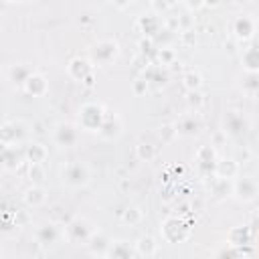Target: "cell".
<instances>
[{"mask_svg":"<svg viewBox=\"0 0 259 259\" xmlns=\"http://www.w3.org/2000/svg\"><path fill=\"white\" fill-rule=\"evenodd\" d=\"M28 123L22 119H10L0 125V150L18 148L28 144Z\"/></svg>","mask_w":259,"mask_h":259,"instance_id":"cell-1","label":"cell"},{"mask_svg":"<svg viewBox=\"0 0 259 259\" xmlns=\"http://www.w3.org/2000/svg\"><path fill=\"white\" fill-rule=\"evenodd\" d=\"M61 180L67 188L71 190H79V188H85L89 182H91V168L81 162V160H73L69 164L63 166L61 170Z\"/></svg>","mask_w":259,"mask_h":259,"instance_id":"cell-2","label":"cell"},{"mask_svg":"<svg viewBox=\"0 0 259 259\" xmlns=\"http://www.w3.org/2000/svg\"><path fill=\"white\" fill-rule=\"evenodd\" d=\"M105 107L101 103H95V101H87L79 107L77 111V127L83 130V132H95L101 127L103 123V117H105Z\"/></svg>","mask_w":259,"mask_h":259,"instance_id":"cell-3","label":"cell"},{"mask_svg":"<svg viewBox=\"0 0 259 259\" xmlns=\"http://www.w3.org/2000/svg\"><path fill=\"white\" fill-rule=\"evenodd\" d=\"M119 57V45L113 38H101L91 47L89 61L93 67H107Z\"/></svg>","mask_w":259,"mask_h":259,"instance_id":"cell-4","label":"cell"},{"mask_svg":"<svg viewBox=\"0 0 259 259\" xmlns=\"http://www.w3.org/2000/svg\"><path fill=\"white\" fill-rule=\"evenodd\" d=\"M97 229L93 227V223L87 217H75L73 221L67 223V227L63 229V237H67L69 243L75 245H87V241L91 239V235Z\"/></svg>","mask_w":259,"mask_h":259,"instance_id":"cell-5","label":"cell"},{"mask_svg":"<svg viewBox=\"0 0 259 259\" xmlns=\"http://www.w3.org/2000/svg\"><path fill=\"white\" fill-rule=\"evenodd\" d=\"M259 194V184L253 176H237L233 180V190H231V196L241 202V204H251L255 202Z\"/></svg>","mask_w":259,"mask_h":259,"instance_id":"cell-6","label":"cell"},{"mask_svg":"<svg viewBox=\"0 0 259 259\" xmlns=\"http://www.w3.org/2000/svg\"><path fill=\"white\" fill-rule=\"evenodd\" d=\"M51 136H53V144L57 148L67 150V148L77 146V142H79V127L75 123H71V121H59V123H55Z\"/></svg>","mask_w":259,"mask_h":259,"instance_id":"cell-7","label":"cell"},{"mask_svg":"<svg viewBox=\"0 0 259 259\" xmlns=\"http://www.w3.org/2000/svg\"><path fill=\"white\" fill-rule=\"evenodd\" d=\"M160 231H162V237L168 243H182V241H186L190 237V225L184 219H178V217L166 219L162 223Z\"/></svg>","mask_w":259,"mask_h":259,"instance_id":"cell-8","label":"cell"},{"mask_svg":"<svg viewBox=\"0 0 259 259\" xmlns=\"http://www.w3.org/2000/svg\"><path fill=\"white\" fill-rule=\"evenodd\" d=\"M63 237V229L53 223V221H45L34 229V241L40 247H53L55 243H59Z\"/></svg>","mask_w":259,"mask_h":259,"instance_id":"cell-9","label":"cell"},{"mask_svg":"<svg viewBox=\"0 0 259 259\" xmlns=\"http://www.w3.org/2000/svg\"><path fill=\"white\" fill-rule=\"evenodd\" d=\"M249 130V119L241 111H227L225 121H223V134L231 138L245 136Z\"/></svg>","mask_w":259,"mask_h":259,"instance_id":"cell-10","label":"cell"},{"mask_svg":"<svg viewBox=\"0 0 259 259\" xmlns=\"http://www.w3.org/2000/svg\"><path fill=\"white\" fill-rule=\"evenodd\" d=\"M121 130H123V123H121L119 115L107 111L105 117H103L101 127L97 130V134H99L101 140H105V142H113V140H117V138L121 136Z\"/></svg>","mask_w":259,"mask_h":259,"instance_id":"cell-11","label":"cell"},{"mask_svg":"<svg viewBox=\"0 0 259 259\" xmlns=\"http://www.w3.org/2000/svg\"><path fill=\"white\" fill-rule=\"evenodd\" d=\"M255 30H257V22L249 14H241L233 20V34H235V38H239L243 42L251 40L255 36Z\"/></svg>","mask_w":259,"mask_h":259,"instance_id":"cell-12","label":"cell"},{"mask_svg":"<svg viewBox=\"0 0 259 259\" xmlns=\"http://www.w3.org/2000/svg\"><path fill=\"white\" fill-rule=\"evenodd\" d=\"M253 239H255V227L239 225V227H233L229 231V247L243 249V247L253 245Z\"/></svg>","mask_w":259,"mask_h":259,"instance_id":"cell-13","label":"cell"},{"mask_svg":"<svg viewBox=\"0 0 259 259\" xmlns=\"http://www.w3.org/2000/svg\"><path fill=\"white\" fill-rule=\"evenodd\" d=\"M174 127H176V134L178 136H184V138H190V136H196L202 127L200 119L196 113H184L180 115L176 121H174Z\"/></svg>","mask_w":259,"mask_h":259,"instance_id":"cell-14","label":"cell"},{"mask_svg":"<svg viewBox=\"0 0 259 259\" xmlns=\"http://www.w3.org/2000/svg\"><path fill=\"white\" fill-rule=\"evenodd\" d=\"M136 28H138L146 38H152V36H156V34L160 32V28H162V18H160V14H156V12L144 14V16H140V18L136 20Z\"/></svg>","mask_w":259,"mask_h":259,"instance_id":"cell-15","label":"cell"},{"mask_svg":"<svg viewBox=\"0 0 259 259\" xmlns=\"http://www.w3.org/2000/svg\"><path fill=\"white\" fill-rule=\"evenodd\" d=\"M67 73H69L71 79L83 83V79L89 73H93V65H91V61L87 57H73L69 61V65H67Z\"/></svg>","mask_w":259,"mask_h":259,"instance_id":"cell-16","label":"cell"},{"mask_svg":"<svg viewBox=\"0 0 259 259\" xmlns=\"http://www.w3.org/2000/svg\"><path fill=\"white\" fill-rule=\"evenodd\" d=\"M111 237L107 235V233H103V231H95L93 235H91V239L87 241V249H89V253L93 255V257H105L107 255V249H109V245H111Z\"/></svg>","mask_w":259,"mask_h":259,"instance_id":"cell-17","label":"cell"},{"mask_svg":"<svg viewBox=\"0 0 259 259\" xmlns=\"http://www.w3.org/2000/svg\"><path fill=\"white\" fill-rule=\"evenodd\" d=\"M22 91H24L26 95H30V97H45L47 91H49V81H47L45 75L32 73V75L26 79V83L22 85Z\"/></svg>","mask_w":259,"mask_h":259,"instance_id":"cell-18","label":"cell"},{"mask_svg":"<svg viewBox=\"0 0 259 259\" xmlns=\"http://www.w3.org/2000/svg\"><path fill=\"white\" fill-rule=\"evenodd\" d=\"M212 176L223 180H235L239 176V162L235 158H219L214 164Z\"/></svg>","mask_w":259,"mask_h":259,"instance_id":"cell-19","label":"cell"},{"mask_svg":"<svg viewBox=\"0 0 259 259\" xmlns=\"http://www.w3.org/2000/svg\"><path fill=\"white\" fill-rule=\"evenodd\" d=\"M217 160H219V156H217L214 146H200L196 150V164L204 174H212Z\"/></svg>","mask_w":259,"mask_h":259,"instance_id":"cell-20","label":"cell"},{"mask_svg":"<svg viewBox=\"0 0 259 259\" xmlns=\"http://www.w3.org/2000/svg\"><path fill=\"white\" fill-rule=\"evenodd\" d=\"M22 160H24V156H22V150H18V148H2V152H0V166L8 172L18 170Z\"/></svg>","mask_w":259,"mask_h":259,"instance_id":"cell-21","label":"cell"},{"mask_svg":"<svg viewBox=\"0 0 259 259\" xmlns=\"http://www.w3.org/2000/svg\"><path fill=\"white\" fill-rule=\"evenodd\" d=\"M22 156H24V160L28 164H42L47 160V156H49V150L40 142H28L24 146V150H22Z\"/></svg>","mask_w":259,"mask_h":259,"instance_id":"cell-22","label":"cell"},{"mask_svg":"<svg viewBox=\"0 0 259 259\" xmlns=\"http://www.w3.org/2000/svg\"><path fill=\"white\" fill-rule=\"evenodd\" d=\"M134 245H130L125 239H117L111 241L105 259H134Z\"/></svg>","mask_w":259,"mask_h":259,"instance_id":"cell-23","label":"cell"},{"mask_svg":"<svg viewBox=\"0 0 259 259\" xmlns=\"http://www.w3.org/2000/svg\"><path fill=\"white\" fill-rule=\"evenodd\" d=\"M32 73H34V71H32V67H30L28 63H14V65L8 69V81H10L12 85H16V87L22 89V85L26 83V79H28Z\"/></svg>","mask_w":259,"mask_h":259,"instance_id":"cell-24","label":"cell"},{"mask_svg":"<svg viewBox=\"0 0 259 259\" xmlns=\"http://www.w3.org/2000/svg\"><path fill=\"white\" fill-rule=\"evenodd\" d=\"M22 200H24V204L28 208H38V206H42L47 202V190L42 186H30V188L24 190Z\"/></svg>","mask_w":259,"mask_h":259,"instance_id":"cell-25","label":"cell"},{"mask_svg":"<svg viewBox=\"0 0 259 259\" xmlns=\"http://www.w3.org/2000/svg\"><path fill=\"white\" fill-rule=\"evenodd\" d=\"M241 65L245 73H257L259 71V49L257 45H249L241 55Z\"/></svg>","mask_w":259,"mask_h":259,"instance_id":"cell-26","label":"cell"},{"mask_svg":"<svg viewBox=\"0 0 259 259\" xmlns=\"http://www.w3.org/2000/svg\"><path fill=\"white\" fill-rule=\"evenodd\" d=\"M158 251V243L152 235H142L136 239L134 243V253L136 255H142V257H152L154 253Z\"/></svg>","mask_w":259,"mask_h":259,"instance_id":"cell-27","label":"cell"},{"mask_svg":"<svg viewBox=\"0 0 259 259\" xmlns=\"http://www.w3.org/2000/svg\"><path fill=\"white\" fill-rule=\"evenodd\" d=\"M231 190H233V180H223V178L212 176V180H210V192H212L214 198H219V200L229 198L231 196Z\"/></svg>","mask_w":259,"mask_h":259,"instance_id":"cell-28","label":"cell"},{"mask_svg":"<svg viewBox=\"0 0 259 259\" xmlns=\"http://www.w3.org/2000/svg\"><path fill=\"white\" fill-rule=\"evenodd\" d=\"M243 93H247L249 97H255L259 91V75L257 73H245L243 75V83H241Z\"/></svg>","mask_w":259,"mask_h":259,"instance_id":"cell-29","label":"cell"},{"mask_svg":"<svg viewBox=\"0 0 259 259\" xmlns=\"http://www.w3.org/2000/svg\"><path fill=\"white\" fill-rule=\"evenodd\" d=\"M182 85L186 91H198L202 87V75L198 71H186L182 75Z\"/></svg>","mask_w":259,"mask_h":259,"instance_id":"cell-30","label":"cell"},{"mask_svg":"<svg viewBox=\"0 0 259 259\" xmlns=\"http://www.w3.org/2000/svg\"><path fill=\"white\" fill-rule=\"evenodd\" d=\"M142 217L144 214H142L140 206H134V204H130V206H125V210H121V221L127 225H138L142 221Z\"/></svg>","mask_w":259,"mask_h":259,"instance_id":"cell-31","label":"cell"},{"mask_svg":"<svg viewBox=\"0 0 259 259\" xmlns=\"http://www.w3.org/2000/svg\"><path fill=\"white\" fill-rule=\"evenodd\" d=\"M158 138L162 140V144H172V142L178 138L174 123H164V125H160V127H158Z\"/></svg>","mask_w":259,"mask_h":259,"instance_id":"cell-32","label":"cell"},{"mask_svg":"<svg viewBox=\"0 0 259 259\" xmlns=\"http://www.w3.org/2000/svg\"><path fill=\"white\" fill-rule=\"evenodd\" d=\"M28 180L32 186H40L45 182V168L42 164H28Z\"/></svg>","mask_w":259,"mask_h":259,"instance_id":"cell-33","label":"cell"},{"mask_svg":"<svg viewBox=\"0 0 259 259\" xmlns=\"http://www.w3.org/2000/svg\"><path fill=\"white\" fill-rule=\"evenodd\" d=\"M136 156L142 160V162H152L154 158H156V148L152 146V144H140L138 148H136Z\"/></svg>","mask_w":259,"mask_h":259,"instance_id":"cell-34","label":"cell"},{"mask_svg":"<svg viewBox=\"0 0 259 259\" xmlns=\"http://www.w3.org/2000/svg\"><path fill=\"white\" fill-rule=\"evenodd\" d=\"M14 229H18V227L14 225L12 214H0V233H2V235H8V233H12Z\"/></svg>","mask_w":259,"mask_h":259,"instance_id":"cell-35","label":"cell"},{"mask_svg":"<svg viewBox=\"0 0 259 259\" xmlns=\"http://www.w3.org/2000/svg\"><path fill=\"white\" fill-rule=\"evenodd\" d=\"M186 101H188V105H190V107H194V111H196V109L204 103V97H202V93H200V91H188Z\"/></svg>","mask_w":259,"mask_h":259,"instance_id":"cell-36","label":"cell"},{"mask_svg":"<svg viewBox=\"0 0 259 259\" xmlns=\"http://www.w3.org/2000/svg\"><path fill=\"white\" fill-rule=\"evenodd\" d=\"M12 219H14V225H16V227H26V225L30 223L28 210H14V212H12Z\"/></svg>","mask_w":259,"mask_h":259,"instance_id":"cell-37","label":"cell"},{"mask_svg":"<svg viewBox=\"0 0 259 259\" xmlns=\"http://www.w3.org/2000/svg\"><path fill=\"white\" fill-rule=\"evenodd\" d=\"M217 259H241V251L239 249H235V247H225L221 253H219V257Z\"/></svg>","mask_w":259,"mask_h":259,"instance_id":"cell-38","label":"cell"},{"mask_svg":"<svg viewBox=\"0 0 259 259\" xmlns=\"http://www.w3.org/2000/svg\"><path fill=\"white\" fill-rule=\"evenodd\" d=\"M158 59H160L162 65H172L174 59H176V55H174V51H170V49H162V51H158Z\"/></svg>","mask_w":259,"mask_h":259,"instance_id":"cell-39","label":"cell"},{"mask_svg":"<svg viewBox=\"0 0 259 259\" xmlns=\"http://www.w3.org/2000/svg\"><path fill=\"white\" fill-rule=\"evenodd\" d=\"M148 87H150V85H148L144 79H138V81H134V93H136V95H144V93L148 91Z\"/></svg>","mask_w":259,"mask_h":259,"instance_id":"cell-40","label":"cell"},{"mask_svg":"<svg viewBox=\"0 0 259 259\" xmlns=\"http://www.w3.org/2000/svg\"><path fill=\"white\" fill-rule=\"evenodd\" d=\"M182 42H184V45H188V47H192V45L196 42L194 32H192V30H184V32H182Z\"/></svg>","mask_w":259,"mask_h":259,"instance_id":"cell-41","label":"cell"},{"mask_svg":"<svg viewBox=\"0 0 259 259\" xmlns=\"http://www.w3.org/2000/svg\"><path fill=\"white\" fill-rule=\"evenodd\" d=\"M150 6H152L154 10H162V12H164V10H170L174 4H172V2H152Z\"/></svg>","mask_w":259,"mask_h":259,"instance_id":"cell-42","label":"cell"},{"mask_svg":"<svg viewBox=\"0 0 259 259\" xmlns=\"http://www.w3.org/2000/svg\"><path fill=\"white\" fill-rule=\"evenodd\" d=\"M150 49H154L152 47V38H144V40H140V51L146 55V53H150Z\"/></svg>","mask_w":259,"mask_h":259,"instance_id":"cell-43","label":"cell"},{"mask_svg":"<svg viewBox=\"0 0 259 259\" xmlns=\"http://www.w3.org/2000/svg\"><path fill=\"white\" fill-rule=\"evenodd\" d=\"M83 85H85V87H93V85H95V73H89V75L83 79Z\"/></svg>","mask_w":259,"mask_h":259,"instance_id":"cell-44","label":"cell"},{"mask_svg":"<svg viewBox=\"0 0 259 259\" xmlns=\"http://www.w3.org/2000/svg\"><path fill=\"white\" fill-rule=\"evenodd\" d=\"M225 138H227V136H225V134H223V132H219V134H217V136H214V144H210V146H219V144H221V142H223V140H225Z\"/></svg>","mask_w":259,"mask_h":259,"instance_id":"cell-45","label":"cell"},{"mask_svg":"<svg viewBox=\"0 0 259 259\" xmlns=\"http://www.w3.org/2000/svg\"><path fill=\"white\" fill-rule=\"evenodd\" d=\"M4 28V20H2V14H0V30Z\"/></svg>","mask_w":259,"mask_h":259,"instance_id":"cell-46","label":"cell"},{"mask_svg":"<svg viewBox=\"0 0 259 259\" xmlns=\"http://www.w3.org/2000/svg\"><path fill=\"white\" fill-rule=\"evenodd\" d=\"M93 259H105V257H93Z\"/></svg>","mask_w":259,"mask_h":259,"instance_id":"cell-47","label":"cell"},{"mask_svg":"<svg viewBox=\"0 0 259 259\" xmlns=\"http://www.w3.org/2000/svg\"><path fill=\"white\" fill-rule=\"evenodd\" d=\"M0 259H2V253H0Z\"/></svg>","mask_w":259,"mask_h":259,"instance_id":"cell-48","label":"cell"}]
</instances>
